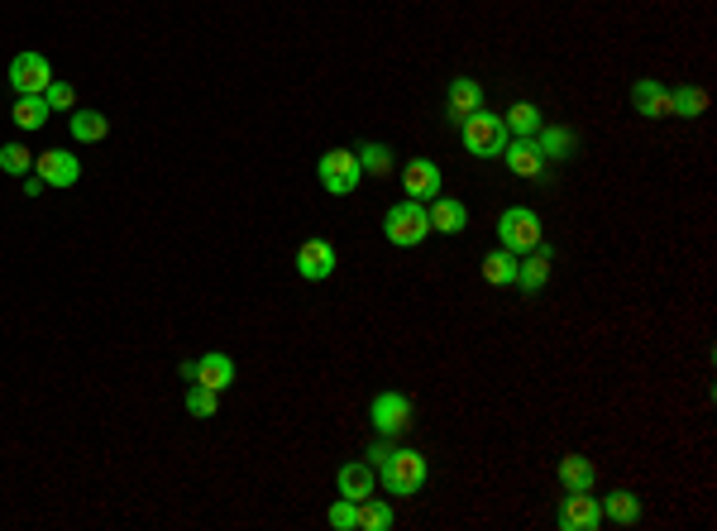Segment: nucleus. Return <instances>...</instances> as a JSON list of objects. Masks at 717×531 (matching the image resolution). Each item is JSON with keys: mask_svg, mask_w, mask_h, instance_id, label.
<instances>
[{"mask_svg": "<svg viewBox=\"0 0 717 531\" xmlns=\"http://www.w3.org/2000/svg\"><path fill=\"white\" fill-rule=\"evenodd\" d=\"M44 101H48V111H77V96H72V87L67 82H48V91H44Z\"/></svg>", "mask_w": 717, "mask_h": 531, "instance_id": "obj_32", "label": "nucleus"}, {"mask_svg": "<svg viewBox=\"0 0 717 531\" xmlns=\"http://www.w3.org/2000/svg\"><path fill=\"white\" fill-rule=\"evenodd\" d=\"M536 149L545 154V163H550V158L560 163V158L579 154V134L565 130V125H541V130H536Z\"/></svg>", "mask_w": 717, "mask_h": 531, "instance_id": "obj_17", "label": "nucleus"}, {"mask_svg": "<svg viewBox=\"0 0 717 531\" xmlns=\"http://www.w3.org/2000/svg\"><path fill=\"white\" fill-rule=\"evenodd\" d=\"M110 134V120L101 111H72V139L77 144H101Z\"/></svg>", "mask_w": 717, "mask_h": 531, "instance_id": "obj_24", "label": "nucleus"}, {"mask_svg": "<svg viewBox=\"0 0 717 531\" xmlns=\"http://www.w3.org/2000/svg\"><path fill=\"white\" fill-rule=\"evenodd\" d=\"M44 187H48V182H44V177H39V173H34V177H24V197H39Z\"/></svg>", "mask_w": 717, "mask_h": 531, "instance_id": "obj_34", "label": "nucleus"}, {"mask_svg": "<svg viewBox=\"0 0 717 531\" xmlns=\"http://www.w3.org/2000/svg\"><path fill=\"white\" fill-rule=\"evenodd\" d=\"M431 235H464L469 230V206L455 197H431Z\"/></svg>", "mask_w": 717, "mask_h": 531, "instance_id": "obj_13", "label": "nucleus"}, {"mask_svg": "<svg viewBox=\"0 0 717 531\" xmlns=\"http://www.w3.org/2000/svg\"><path fill=\"white\" fill-rule=\"evenodd\" d=\"M478 106H483V87H478L474 77H455L450 82V96H445V111H450V120H464V115H474Z\"/></svg>", "mask_w": 717, "mask_h": 531, "instance_id": "obj_18", "label": "nucleus"}, {"mask_svg": "<svg viewBox=\"0 0 717 531\" xmlns=\"http://www.w3.org/2000/svg\"><path fill=\"white\" fill-rule=\"evenodd\" d=\"M502 125H507V134H517V139H536V130H541L545 120H541V111H536L531 101H517L512 111L502 115Z\"/></svg>", "mask_w": 717, "mask_h": 531, "instance_id": "obj_23", "label": "nucleus"}, {"mask_svg": "<svg viewBox=\"0 0 717 531\" xmlns=\"http://www.w3.org/2000/svg\"><path fill=\"white\" fill-rule=\"evenodd\" d=\"M369 421L378 436L397 441V436L412 426V398H407V393H378V398L369 402Z\"/></svg>", "mask_w": 717, "mask_h": 531, "instance_id": "obj_6", "label": "nucleus"}, {"mask_svg": "<svg viewBox=\"0 0 717 531\" xmlns=\"http://www.w3.org/2000/svg\"><path fill=\"white\" fill-rule=\"evenodd\" d=\"M326 522H330L335 531H354V527H359V503L340 498V503H335V508L326 512Z\"/></svg>", "mask_w": 717, "mask_h": 531, "instance_id": "obj_31", "label": "nucleus"}, {"mask_svg": "<svg viewBox=\"0 0 717 531\" xmlns=\"http://www.w3.org/2000/svg\"><path fill=\"white\" fill-rule=\"evenodd\" d=\"M29 168H34V154H29L24 144H0V173L29 177Z\"/></svg>", "mask_w": 717, "mask_h": 531, "instance_id": "obj_30", "label": "nucleus"}, {"mask_svg": "<svg viewBox=\"0 0 717 531\" xmlns=\"http://www.w3.org/2000/svg\"><path fill=\"white\" fill-rule=\"evenodd\" d=\"M603 522H617V527H636L641 522V498L631 488H612L603 498Z\"/></svg>", "mask_w": 717, "mask_h": 531, "instance_id": "obj_20", "label": "nucleus"}, {"mask_svg": "<svg viewBox=\"0 0 717 531\" xmlns=\"http://www.w3.org/2000/svg\"><path fill=\"white\" fill-rule=\"evenodd\" d=\"M187 412H192V417H216L220 412V393L216 388H206V383H187Z\"/></svg>", "mask_w": 717, "mask_h": 531, "instance_id": "obj_28", "label": "nucleus"}, {"mask_svg": "<svg viewBox=\"0 0 717 531\" xmlns=\"http://www.w3.org/2000/svg\"><path fill=\"white\" fill-rule=\"evenodd\" d=\"M502 163H507L517 177H541L545 173V154L536 149V139H507Z\"/></svg>", "mask_w": 717, "mask_h": 531, "instance_id": "obj_16", "label": "nucleus"}, {"mask_svg": "<svg viewBox=\"0 0 717 531\" xmlns=\"http://www.w3.org/2000/svg\"><path fill=\"white\" fill-rule=\"evenodd\" d=\"M354 158H359V168H364L369 177H388L392 173V149L388 144H359Z\"/></svg>", "mask_w": 717, "mask_h": 531, "instance_id": "obj_27", "label": "nucleus"}, {"mask_svg": "<svg viewBox=\"0 0 717 531\" xmlns=\"http://www.w3.org/2000/svg\"><path fill=\"white\" fill-rule=\"evenodd\" d=\"M483 283L512 288V283H517V254H512V249H493V254L483 259Z\"/></svg>", "mask_w": 717, "mask_h": 531, "instance_id": "obj_22", "label": "nucleus"}, {"mask_svg": "<svg viewBox=\"0 0 717 531\" xmlns=\"http://www.w3.org/2000/svg\"><path fill=\"white\" fill-rule=\"evenodd\" d=\"M383 235H388L397 249H416V244L431 235V216H426V201H397L383 221Z\"/></svg>", "mask_w": 717, "mask_h": 531, "instance_id": "obj_3", "label": "nucleus"}, {"mask_svg": "<svg viewBox=\"0 0 717 531\" xmlns=\"http://www.w3.org/2000/svg\"><path fill=\"white\" fill-rule=\"evenodd\" d=\"M316 177H321V187H326L330 197H349V192L359 187L364 168H359L354 149H326L321 163H316Z\"/></svg>", "mask_w": 717, "mask_h": 531, "instance_id": "obj_4", "label": "nucleus"}, {"mask_svg": "<svg viewBox=\"0 0 717 531\" xmlns=\"http://www.w3.org/2000/svg\"><path fill=\"white\" fill-rule=\"evenodd\" d=\"M560 484H565V493H588V488L598 484V469L584 455H565L560 460Z\"/></svg>", "mask_w": 717, "mask_h": 531, "instance_id": "obj_21", "label": "nucleus"}, {"mask_svg": "<svg viewBox=\"0 0 717 531\" xmlns=\"http://www.w3.org/2000/svg\"><path fill=\"white\" fill-rule=\"evenodd\" d=\"M631 106H636V115H646V120H665V115H670V87H660L655 77H641V82L631 87Z\"/></svg>", "mask_w": 717, "mask_h": 531, "instance_id": "obj_15", "label": "nucleus"}, {"mask_svg": "<svg viewBox=\"0 0 717 531\" xmlns=\"http://www.w3.org/2000/svg\"><path fill=\"white\" fill-rule=\"evenodd\" d=\"M388 450H392V445H388V436H383V441L369 450V465H383V460H388Z\"/></svg>", "mask_w": 717, "mask_h": 531, "instance_id": "obj_33", "label": "nucleus"}, {"mask_svg": "<svg viewBox=\"0 0 717 531\" xmlns=\"http://www.w3.org/2000/svg\"><path fill=\"white\" fill-rule=\"evenodd\" d=\"M555 522H560V531H598L603 527V503L588 498V493H565Z\"/></svg>", "mask_w": 717, "mask_h": 531, "instance_id": "obj_8", "label": "nucleus"}, {"mask_svg": "<svg viewBox=\"0 0 717 531\" xmlns=\"http://www.w3.org/2000/svg\"><path fill=\"white\" fill-rule=\"evenodd\" d=\"M34 168H39V177H44L48 187H77V177H82V163L67 149H44V154L34 158Z\"/></svg>", "mask_w": 717, "mask_h": 531, "instance_id": "obj_10", "label": "nucleus"}, {"mask_svg": "<svg viewBox=\"0 0 717 531\" xmlns=\"http://www.w3.org/2000/svg\"><path fill=\"white\" fill-rule=\"evenodd\" d=\"M373 474H383V488H388L392 498H412V493H421L431 465H426L421 450H388V460L373 465Z\"/></svg>", "mask_w": 717, "mask_h": 531, "instance_id": "obj_1", "label": "nucleus"}, {"mask_svg": "<svg viewBox=\"0 0 717 531\" xmlns=\"http://www.w3.org/2000/svg\"><path fill=\"white\" fill-rule=\"evenodd\" d=\"M703 111H708V91L703 87H674L670 91V115H679V120H698Z\"/></svg>", "mask_w": 717, "mask_h": 531, "instance_id": "obj_25", "label": "nucleus"}, {"mask_svg": "<svg viewBox=\"0 0 717 531\" xmlns=\"http://www.w3.org/2000/svg\"><path fill=\"white\" fill-rule=\"evenodd\" d=\"M392 527V508L388 503H378V498H364V503H359V527L354 531H388Z\"/></svg>", "mask_w": 717, "mask_h": 531, "instance_id": "obj_29", "label": "nucleus"}, {"mask_svg": "<svg viewBox=\"0 0 717 531\" xmlns=\"http://www.w3.org/2000/svg\"><path fill=\"white\" fill-rule=\"evenodd\" d=\"M192 383H206V388L225 393V388L235 383V359L220 350H206L201 359H192Z\"/></svg>", "mask_w": 717, "mask_h": 531, "instance_id": "obj_11", "label": "nucleus"}, {"mask_svg": "<svg viewBox=\"0 0 717 531\" xmlns=\"http://www.w3.org/2000/svg\"><path fill=\"white\" fill-rule=\"evenodd\" d=\"M550 264H555V254L545 249V240L536 249H526V259H517V288L522 292H541L550 283Z\"/></svg>", "mask_w": 717, "mask_h": 531, "instance_id": "obj_14", "label": "nucleus"}, {"mask_svg": "<svg viewBox=\"0 0 717 531\" xmlns=\"http://www.w3.org/2000/svg\"><path fill=\"white\" fill-rule=\"evenodd\" d=\"M459 139H464V149H469L474 158H502V149H507L512 134H507V125H502V115L478 106L474 115L459 120Z\"/></svg>", "mask_w": 717, "mask_h": 531, "instance_id": "obj_2", "label": "nucleus"}, {"mask_svg": "<svg viewBox=\"0 0 717 531\" xmlns=\"http://www.w3.org/2000/svg\"><path fill=\"white\" fill-rule=\"evenodd\" d=\"M48 82H53V67H48L44 53H20V58L10 63V87H15V96H44Z\"/></svg>", "mask_w": 717, "mask_h": 531, "instance_id": "obj_7", "label": "nucleus"}, {"mask_svg": "<svg viewBox=\"0 0 717 531\" xmlns=\"http://www.w3.org/2000/svg\"><path fill=\"white\" fill-rule=\"evenodd\" d=\"M402 192H407V201L440 197V168H435L431 158H416V163H407V173H402Z\"/></svg>", "mask_w": 717, "mask_h": 531, "instance_id": "obj_12", "label": "nucleus"}, {"mask_svg": "<svg viewBox=\"0 0 717 531\" xmlns=\"http://www.w3.org/2000/svg\"><path fill=\"white\" fill-rule=\"evenodd\" d=\"M335 268H340V254H335L330 240H306L297 249V273H302L306 283H326Z\"/></svg>", "mask_w": 717, "mask_h": 531, "instance_id": "obj_9", "label": "nucleus"}, {"mask_svg": "<svg viewBox=\"0 0 717 531\" xmlns=\"http://www.w3.org/2000/svg\"><path fill=\"white\" fill-rule=\"evenodd\" d=\"M498 244L502 249H512V254L536 249V244H541V216L526 211V206H507L502 221H498Z\"/></svg>", "mask_w": 717, "mask_h": 531, "instance_id": "obj_5", "label": "nucleus"}, {"mask_svg": "<svg viewBox=\"0 0 717 531\" xmlns=\"http://www.w3.org/2000/svg\"><path fill=\"white\" fill-rule=\"evenodd\" d=\"M373 484H378L373 465H345L335 474V488H340V498H349V503H364L373 493Z\"/></svg>", "mask_w": 717, "mask_h": 531, "instance_id": "obj_19", "label": "nucleus"}, {"mask_svg": "<svg viewBox=\"0 0 717 531\" xmlns=\"http://www.w3.org/2000/svg\"><path fill=\"white\" fill-rule=\"evenodd\" d=\"M10 115H15V125H20V130H44V125H48V115H53V111H48V101H44V96H20V101H15V111H10Z\"/></svg>", "mask_w": 717, "mask_h": 531, "instance_id": "obj_26", "label": "nucleus"}]
</instances>
